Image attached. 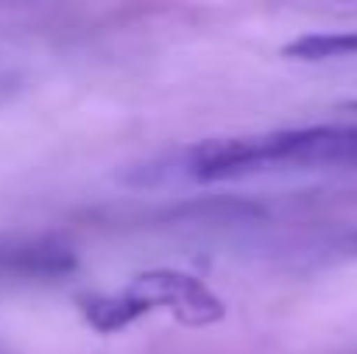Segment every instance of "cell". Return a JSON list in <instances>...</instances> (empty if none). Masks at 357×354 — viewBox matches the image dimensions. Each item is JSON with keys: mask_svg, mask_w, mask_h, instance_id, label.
Masks as SVG:
<instances>
[{"mask_svg": "<svg viewBox=\"0 0 357 354\" xmlns=\"http://www.w3.org/2000/svg\"><path fill=\"white\" fill-rule=\"evenodd\" d=\"M222 163L233 181L271 167L357 170V125H309L260 135H233L222 149Z\"/></svg>", "mask_w": 357, "mask_h": 354, "instance_id": "6da1fadb", "label": "cell"}, {"mask_svg": "<svg viewBox=\"0 0 357 354\" xmlns=\"http://www.w3.org/2000/svg\"><path fill=\"white\" fill-rule=\"evenodd\" d=\"M284 56L291 59H340L357 56V31H333V35H305L284 45Z\"/></svg>", "mask_w": 357, "mask_h": 354, "instance_id": "3957f363", "label": "cell"}, {"mask_svg": "<svg viewBox=\"0 0 357 354\" xmlns=\"http://www.w3.org/2000/svg\"><path fill=\"white\" fill-rule=\"evenodd\" d=\"M347 112H357V101H354V105H347Z\"/></svg>", "mask_w": 357, "mask_h": 354, "instance_id": "277c9868", "label": "cell"}, {"mask_svg": "<svg viewBox=\"0 0 357 354\" xmlns=\"http://www.w3.org/2000/svg\"><path fill=\"white\" fill-rule=\"evenodd\" d=\"M125 292L142 306V313L163 309L184 327H212L226 316L222 299L205 281L184 271H146Z\"/></svg>", "mask_w": 357, "mask_h": 354, "instance_id": "7a4b0ae2", "label": "cell"}]
</instances>
